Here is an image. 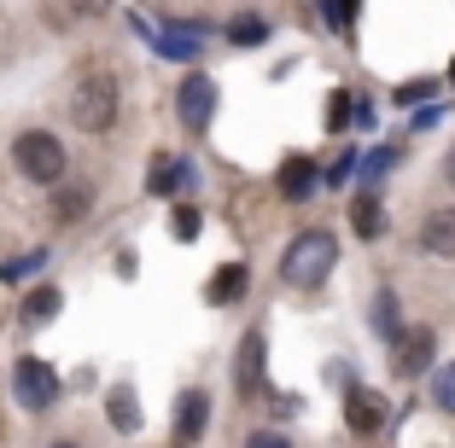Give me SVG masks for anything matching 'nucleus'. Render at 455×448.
I'll return each mask as SVG.
<instances>
[{"label": "nucleus", "mask_w": 455, "mask_h": 448, "mask_svg": "<svg viewBox=\"0 0 455 448\" xmlns=\"http://www.w3.org/2000/svg\"><path fill=\"white\" fill-rule=\"evenodd\" d=\"M333 263H339V239L327 227H304L281 256V279L286 286H322L333 274Z\"/></svg>", "instance_id": "1"}, {"label": "nucleus", "mask_w": 455, "mask_h": 448, "mask_svg": "<svg viewBox=\"0 0 455 448\" xmlns=\"http://www.w3.org/2000/svg\"><path fill=\"white\" fill-rule=\"evenodd\" d=\"M70 117H76L82 134H106L117 122V76L111 70H88L70 93Z\"/></svg>", "instance_id": "2"}, {"label": "nucleus", "mask_w": 455, "mask_h": 448, "mask_svg": "<svg viewBox=\"0 0 455 448\" xmlns=\"http://www.w3.org/2000/svg\"><path fill=\"white\" fill-rule=\"evenodd\" d=\"M12 163H18V175H29V181H41V186H53L59 175H65V140L59 134H47V129H29V134H18L12 140Z\"/></svg>", "instance_id": "3"}, {"label": "nucleus", "mask_w": 455, "mask_h": 448, "mask_svg": "<svg viewBox=\"0 0 455 448\" xmlns=\"http://www.w3.org/2000/svg\"><path fill=\"white\" fill-rule=\"evenodd\" d=\"M12 396H18V408H29V413L53 408V402H59V373L47 367V361L24 356V361L12 367Z\"/></svg>", "instance_id": "4"}, {"label": "nucleus", "mask_w": 455, "mask_h": 448, "mask_svg": "<svg viewBox=\"0 0 455 448\" xmlns=\"http://www.w3.org/2000/svg\"><path fill=\"white\" fill-rule=\"evenodd\" d=\"M391 350H397V373H403V379H420V373H432V356H438V332H432V326H409L397 343H391Z\"/></svg>", "instance_id": "5"}, {"label": "nucleus", "mask_w": 455, "mask_h": 448, "mask_svg": "<svg viewBox=\"0 0 455 448\" xmlns=\"http://www.w3.org/2000/svg\"><path fill=\"white\" fill-rule=\"evenodd\" d=\"M175 106H181V122H188V129L199 134L204 122L216 117V82H211V76H199V70H193V76L181 82V88H175Z\"/></svg>", "instance_id": "6"}, {"label": "nucleus", "mask_w": 455, "mask_h": 448, "mask_svg": "<svg viewBox=\"0 0 455 448\" xmlns=\"http://www.w3.org/2000/svg\"><path fill=\"white\" fill-rule=\"evenodd\" d=\"M345 425L356 436L379 431V425H386V396H379V390H350L345 396Z\"/></svg>", "instance_id": "7"}, {"label": "nucleus", "mask_w": 455, "mask_h": 448, "mask_svg": "<svg viewBox=\"0 0 455 448\" xmlns=\"http://www.w3.org/2000/svg\"><path fill=\"white\" fill-rule=\"evenodd\" d=\"M204 425H211V396H204V390H181V396H175V436L193 443Z\"/></svg>", "instance_id": "8"}, {"label": "nucleus", "mask_w": 455, "mask_h": 448, "mask_svg": "<svg viewBox=\"0 0 455 448\" xmlns=\"http://www.w3.org/2000/svg\"><path fill=\"white\" fill-rule=\"evenodd\" d=\"M420 251L455 256V210H432L427 222H420Z\"/></svg>", "instance_id": "9"}, {"label": "nucleus", "mask_w": 455, "mask_h": 448, "mask_svg": "<svg viewBox=\"0 0 455 448\" xmlns=\"http://www.w3.org/2000/svg\"><path fill=\"white\" fill-rule=\"evenodd\" d=\"M350 227H356L362 239L386 233V204H379V193H356V198H350Z\"/></svg>", "instance_id": "10"}, {"label": "nucleus", "mask_w": 455, "mask_h": 448, "mask_svg": "<svg viewBox=\"0 0 455 448\" xmlns=\"http://www.w3.org/2000/svg\"><path fill=\"white\" fill-rule=\"evenodd\" d=\"M88 204H94V186H88V181H70L65 193H53V222L59 227L82 222V216H88Z\"/></svg>", "instance_id": "11"}, {"label": "nucleus", "mask_w": 455, "mask_h": 448, "mask_svg": "<svg viewBox=\"0 0 455 448\" xmlns=\"http://www.w3.org/2000/svg\"><path fill=\"white\" fill-rule=\"evenodd\" d=\"M263 390V332H245L240 343V396Z\"/></svg>", "instance_id": "12"}, {"label": "nucleus", "mask_w": 455, "mask_h": 448, "mask_svg": "<svg viewBox=\"0 0 455 448\" xmlns=\"http://www.w3.org/2000/svg\"><path fill=\"white\" fill-rule=\"evenodd\" d=\"M199 41H204L199 24H175V29H164V35H158V53L164 59H199Z\"/></svg>", "instance_id": "13"}, {"label": "nucleus", "mask_w": 455, "mask_h": 448, "mask_svg": "<svg viewBox=\"0 0 455 448\" xmlns=\"http://www.w3.org/2000/svg\"><path fill=\"white\" fill-rule=\"evenodd\" d=\"M245 268L240 263H228V268H216V279H211V291H204V297H211L216 309H228V303H240V291H245Z\"/></svg>", "instance_id": "14"}, {"label": "nucleus", "mask_w": 455, "mask_h": 448, "mask_svg": "<svg viewBox=\"0 0 455 448\" xmlns=\"http://www.w3.org/2000/svg\"><path fill=\"white\" fill-rule=\"evenodd\" d=\"M281 193L286 198H309L315 193V163L309 158H286L281 163Z\"/></svg>", "instance_id": "15"}, {"label": "nucleus", "mask_w": 455, "mask_h": 448, "mask_svg": "<svg viewBox=\"0 0 455 448\" xmlns=\"http://www.w3.org/2000/svg\"><path fill=\"white\" fill-rule=\"evenodd\" d=\"M106 413H111V425H117V431H140V408H134V390H129V384H117V390L106 396Z\"/></svg>", "instance_id": "16"}, {"label": "nucleus", "mask_w": 455, "mask_h": 448, "mask_svg": "<svg viewBox=\"0 0 455 448\" xmlns=\"http://www.w3.org/2000/svg\"><path fill=\"white\" fill-rule=\"evenodd\" d=\"M59 315V286H36L24 297V326H41V320Z\"/></svg>", "instance_id": "17"}, {"label": "nucleus", "mask_w": 455, "mask_h": 448, "mask_svg": "<svg viewBox=\"0 0 455 448\" xmlns=\"http://www.w3.org/2000/svg\"><path fill=\"white\" fill-rule=\"evenodd\" d=\"M374 332H379V338H386V343H397V338H403V320H397V297H391V291H379V297H374Z\"/></svg>", "instance_id": "18"}, {"label": "nucleus", "mask_w": 455, "mask_h": 448, "mask_svg": "<svg viewBox=\"0 0 455 448\" xmlns=\"http://www.w3.org/2000/svg\"><path fill=\"white\" fill-rule=\"evenodd\" d=\"M432 402H438L443 413H455V367H438V373H432Z\"/></svg>", "instance_id": "19"}, {"label": "nucleus", "mask_w": 455, "mask_h": 448, "mask_svg": "<svg viewBox=\"0 0 455 448\" xmlns=\"http://www.w3.org/2000/svg\"><path fill=\"white\" fill-rule=\"evenodd\" d=\"M170 233H175V239H199V210H193V204H175Z\"/></svg>", "instance_id": "20"}, {"label": "nucleus", "mask_w": 455, "mask_h": 448, "mask_svg": "<svg viewBox=\"0 0 455 448\" xmlns=\"http://www.w3.org/2000/svg\"><path fill=\"white\" fill-rule=\"evenodd\" d=\"M391 163H397V152H374V158L362 163V193H374V181L391 169Z\"/></svg>", "instance_id": "21"}, {"label": "nucleus", "mask_w": 455, "mask_h": 448, "mask_svg": "<svg viewBox=\"0 0 455 448\" xmlns=\"http://www.w3.org/2000/svg\"><path fill=\"white\" fill-rule=\"evenodd\" d=\"M228 35L245 47V41H263V35H268V24H263V18H234V24H228Z\"/></svg>", "instance_id": "22"}, {"label": "nucleus", "mask_w": 455, "mask_h": 448, "mask_svg": "<svg viewBox=\"0 0 455 448\" xmlns=\"http://www.w3.org/2000/svg\"><path fill=\"white\" fill-rule=\"evenodd\" d=\"M345 122H350V93L339 88V93H333V106H327V129L339 134V129H345Z\"/></svg>", "instance_id": "23"}, {"label": "nucleus", "mask_w": 455, "mask_h": 448, "mask_svg": "<svg viewBox=\"0 0 455 448\" xmlns=\"http://www.w3.org/2000/svg\"><path fill=\"white\" fill-rule=\"evenodd\" d=\"M427 93H432V82H403V88H397V106H420Z\"/></svg>", "instance_id": "24"}, {"label": "nucleus", "mask_w": 455, "mask_h": 448, "mask_svg": "<svg viewBox=\"0 0 455 448\" xmlns=\"http://www.w3.org/2000/svg\"><path fill=\"white\" fill-rule=\"evenodd\" d=\"M29 268H41V251L36 256H18V263H0V279H18V274H29Z\"/></svg>", "instance_id": "25"}, {"label": "nucleus", "mask_w": 455, "mask_h": 448, "mask_svg": "<svg viewBox=\"0 0 455 448\" xmlns=\"http://www.w3.org/2000/svg\"><path fill=\"white\" fill-rule=\"evenodd\" d=\"M70 12H76V18H106L111 0H70Z\"/></svg>", "instance_id": "26"}, {"label": "nucleus", "mask_w": 455, "mask_h": 448, "mask_svg": "<svg viewBox=\"0 0 455 448\" xmlns=\"http://www.w3.org/2000/svg\"><path fill=\"white\" fill-rule=\"evenodd\" d=\"M245 448H286V436H275V431H257Z\"/></svg>", "instance_id": "27"}, {"label": "nucleus", "mask_w": 455, "mask_h": 448, "mask_svg": "<svg viewBox=\"0 0 455 448\" xmlns=\"http://www.w3.org/2000/svg\"><path fill=\"white\" fill-rule=\"evenodd\" d=\"M443 175H450V186H455V152H450V158H443Z\"/></svg>", "instance_id": "28"}, {"label": "nucleus", "mask_w": 455, "mask_h": 448, "mask_svg": "<svg viewBox=\"0 0 455 448\" xmlns=\"http://www.w3.org/2000/svg\"><path fill=\"white\" fill-rule=\"evenodd\" d=\"M47 448H76V443H47Z\"/></svg>", "instance_id": "29"}, {"label": "nucleus", "mask_w": 455, "mask_h": 448, "mask_svg": "<svg viewBox=\"0 0 455 448\" xmlns=\"http://www.w3.org/2000/svg\"><path fill=\"white\" fill-rule=\"evenodd\" d=\"M450 76H455V65H450Z\"/></svg>", "instance_id": "30"}]
</instances>
